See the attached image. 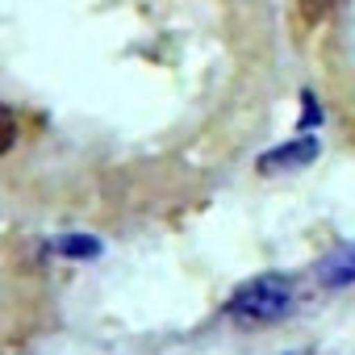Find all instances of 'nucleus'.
Listing matches in <instances>:
<instances>
[{"instance_id": "2", "label": "nucleus", "mask_w": 355, "mask_h": 355, "mask_svg": "<svg viewBox=\"0 0 355 355\" xmlns=\"http://www.w3.org/2000/svg\"><path fill=\"white\" fill-rule=\"evenodd\" d=\"M318 138L313 134H301L297 142H288V146H276V150H268V155H259V171L263 175H272V171H293V167H305V163H313L318 159Z\"/></svg>"}, {"instance_id": "4", "label": "nucleus", "mask_w": 355, "mask_h": 355, "mask_svg": "<svg viewBox=\"0 0 355 355\" xmlns=\"http://www.w3.org/2000/svg\"><path fill=\"white\" fill-rule=\"evenodd\" d=\"M55 251H63V255H76V259H92V255H101V243H96V239L67 234V239H59V243H55Z\"/></svg>"}, {"instance_id": "5", "label": "nucleus", "mask_w": 355, "mask_h": 355, "mask_svg": "<svg viewBox=\"0 0 355 355\" xmlns=\"http://www.w3.org/2000/svg\"><path fill=\"white\" fill-rule=\"evenodd\" d=\"M17 142V113L0 105V155H9Z\"/></svg>"}, {"instance_id": "7", "label": "nucleus", "mask_w": 355, "mask_h": 355, "mask_svg": "<svg viewBox=\"0 0 355 355\" xmlns=\"http://www.w3.org/2000/svg\"><path fill=\"white\" fill-rule=\"evenodd\" d=\"M313 121H322V109H318V105H313V96L305 92V117H301V130H305V125H313Z\"/></svg>"}, {"instance_id": "1", "label": "nucleus", "mask_w": 355, "mask_h": 355, "mask_svg": "<svg viewBox=\"0 0 355 355\" xmlns=\"http://www.w3.org/2000/svg\"><path fill=\"white\" fill-rule=\"evenodd\" d=\"M293 309V284L284 276H255L247 284H239L226 301V313L243 326H263V322H276Z\"/></svg>"}, {"instance_id": "6", "label": "nucleus", "mask_w": 355, "mask_h": 355, "mask_svg": "<svg viewBox=\"0 0 355 355\" xmlns=\"http://www.w3.org/2000/svg\"><path fill=\"white\" fill-rule=\"evenodd\" d=\"M297 5H301V17H305L309 26H318V21H326V17L334 13L338 0H297Z\"/></svg>"}, {"instance_id": "3", "label": "nucleus", "mask_w": 355, "mask_h": 355, "mask_svg": "<svg viewBox=\"0 0 355 355\" xmlns=\"http://www.w3.org/2000/svg\"><path fill=\"white\" fill-rule=\"evenodd\" d=\"M318 280H322L326 288L355 284V243H351V247H338V251H330V255L318 263Z\"/></svg>"}]
</instances>
